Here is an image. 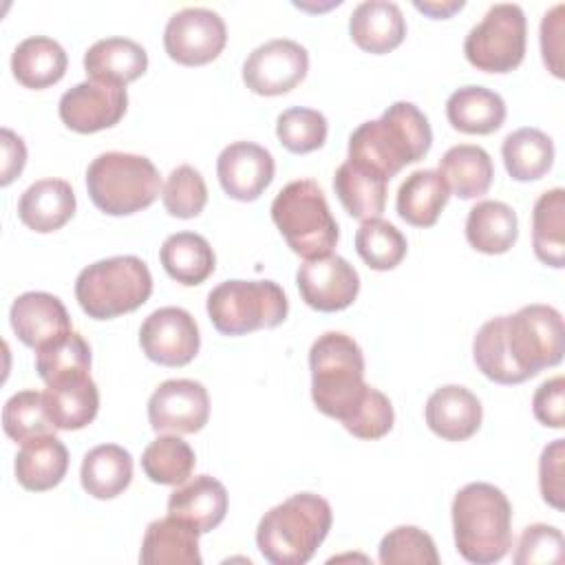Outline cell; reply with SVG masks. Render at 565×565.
Masks as SVG:
<instances>
[{"mask_svg":"<svg viewBox=\"0 0 565 565\" xmlns=\"http://www.w3.org/2000/svg\"><path fill=\"white\" fill-rule=\"evenodd\" d=\"M433 143L428 117L411 102L391 104L380 119L360 124L349 137V161L386 181L424 159Z\"/></svg>","mask_w":565,"mask_h":565,"instance_id":"obj_1","label":"cell"},{"mask_svg":"<svg viewBox=\"0 0 565 565\" xmlns=\"http://www.w3.org/2000/svg\"><path fill=\"white\" fill-rule=\"evenodd\" d=\"M457 552L475 565L501 561L512 547V505L501 488L475 481L452 499Z\"/></svg>","mask_w":565,"mask_h":565,"instance_id":"obj_2","label":"cell"},{"mask_svg":"<svg viewBox=\"0 0 565 565\" xmlns=\"http://www.w3.org/2000/svg\"><path fill=\"white\" fill-rule=\"evenodd\" d=\"M333 512L327 499L298 492L267 510L256 527V545L271 565H305L327 539Z\"/></svg>","mask_w":565,"mask_h":565,"instance_id":"obj_3","label":"cell"},{"mask_svg":"<svg viewBox=\"0 0 565 565\" xmlns=\"http://www.w3.org/2000/svg\"><path fill=\"white\" fill-rule=\"evenodd\" d=\"M311 399L320 413L344 422L364 399V355L360 344L342 333L327 331L309 349Z\"/></svg>","mask_w":565,"mask_h":565,"instance_id":"obj_4","label":"cell"},{"mask_svg":"<svg viewBox=\"0 0 565 565\" xmlns=\"http://www.w3.org/2000/svg\"><path fill=\"white\" fill-rule=\"evenodd\" d=\"M152 294L148 265L137 256H110L84 267L75 280V298L88 318L110 320L139 309Z\"/></svg>","mask_w":565,"mask_h":565,"instance_id":"obj_5","label":"cell"},{"mask_svg":"<svg viewBox=\"0 0 565 565\" xmlns=\"http://www.w3.org/2000/svg\"><path fill=\"white\" fill-rule=\"evenodd\" d=\"M271 218L289 249L305 260L331 254L340 236L324 192L311 179L287 183L271 203Z\"/></svg>","mask_w":565,"mask_h":565,"instance_id":"obj_6","label":"cell"},{"mask_svg":"<svg viewBox=\"0 0 565 565\" xmlns=\"http://www.w3.org/2000/svg\"><path fill=\"white\" fill-rule=\"evenodd\" d=\"M86 188L97 210L110 216H128L157 201L161 177L143 154L104 152L90 161Z\"/></svg>","mask_w":565,"mask_h":565,"instance_id":"obj_7","label":"cell"},{"mask_svg":"<svg viewBox=\"0 0 565 565\" xmlns=\"http://www.w3.org/2000/svg\"><path fill=\"white\" fill-rule=\"evenodd\" d=\"M289 311L282 287L274 280H225L207 294V316L223 335H245L278 327Z\"/></svg>","mask_w":565,"mask_h":565,"instance_id":"obj_8","label":"cell"},{"mask_svg":"<svg viewBox=\"0 0 565 565\" xmlns=\"http://www.w3.org/2000/svg\"><path fill=\"white\" fill-rule=\"evenodd\" d=\"M525 35L527 22L519 4H492L463 40L466 60L483 73H510L523 62Z\"/></svg>","mask_w":565,"mask_h":565,"instance_id":"obj_9","label":"cell"},{"mask_svg":"<svg viewBox=\"0 0 565 565\" xmlns=\"http://www.w3.org/2000/svg\"><path fill=\"white\" fill-rule=\"evenodd\" d=\"M505 344L512 362L530 380L563 360V318L550 305H525L505 316Z\"/></svg>","mask_w":565,"mask_h":565,"instance_id":"obj_10","label":"cell"},{"mask_svg":"<svg viewBox=\"0 0 565 565\" xmlns=\"http://www.w3.org/2000/svg\"><path fill=\"white\" fill-rule=\"evenodd\" d=\"M225 42L223 18L205 7H188L172 13L163 29L166 53L183 66H201L216 60Z\"/></svg>","mask_w":565,"mask_h":565,"instance_id":"obj_11","label":"cell"},{"mask_svg":"<svg viewBox=\"0 0 565 565\" xmlns=\"http://www.w3.org/2000/svg\"><path fill=\"white\" fill-rule=\"evenodd\" d=\"M309 71V53L289 38L256 46L243 64V82L256 95L274 97L296 88Z\"/></svg>","mask_w":565,"mask_h":565,"instance_id":"obj_12","label":"cell"},{"mask_svg":"<svg viewBox=\"0 0 565 565\" xmlns=\"http://www.w3.org/2000/svg\"><path fill=\"white\" fill-rule=\"evenodd\" d=\"M139 344L146 358L161 366H185L196 358L201 335L190 311L181 307H161L143 320Z\"/></svg>","mask_w":565,"mask_h":565,"instance_id":"obj_13","label":"cell"},{"mask_svg":"<svg viewBox=\"0 0 565 565\" xmlns=\"http://www.w3.org/2000/svg\"><path fill=\"white\" fill-rule=\"evenodd\" d=\"M207 417V388L196 380H166L148 399V422L157 433H199Z\"/></svg>","mask_w":565,"mask_h":565,"instance_id":"obj_14","label":"cell"},{"mask_svg":"<svg viewBox=\"0 0 565 565\" xmlns=\"http://www.w3.org/2000/svg\"><path fill=\"white\" fill-rule=\"evenodd\" d=\"M126 86L86 79L68 88L60 97V119L66 128L88 135L119 124L126 115Z\"/></svg>","mask_w":565,"mask_h":565,"instance_id":"obj_15","label":"cell"},{"mask_svg":"<svg viewBox=\"0 0 565 565\" xmlns=\"http://www.w3.org/2000/svg\"><path fill=\"white\" fill-rule=\"evenodd\" d=\"M296 285L311 309L331 313L353 305L360 291V276L347 258L327 254L305 260L298 267Z\"/></svg>","mask_w":565,"mask_h":565,"instance_id":"obj_16","label":"cell"},{"mask_svg":"<svg viewBox=\"0 0 565 565\" xmlns=\"http://www.w3.org/2000/svg\"><path fill=\"white\" fill-rule=\"evenodd\" d=\"M274 157L254 141H234L225 146L216 159V174L227 196L236 201H254L274 179Z\"/></svg>","mask_w":565,"mask_h":565,"instance_id":"obj_17","label":"cell"},{"mask_svg":"<svg viewBox=\"0 0 565 565\" xmlns=\"http://www.w3.org/2000/svg\"><path fill=\"white\" fill-rule=\"evenodd\" d=\"M9 320L18 340L31 349H40L73 331L64 302L46 291L20 294L11 305Z\"/></svg>","mask_w":565,"mask_h":565,"instance_id":"obj_18","label":"cell"},{"mask_svg":"<svg viewBox=\"0 0 565 565\" xmlns=\"http://www.w3.org/2000/svg\"><path fill=\"white\" fill-rule=\"evenodd\" d=\"M428 428L448 441H463L472 437L483 419L479 397L459 384H446L430 393L426 402Z\"/></svg>","mask_w":565,"mask_h":565,"instance_id":"obj_19","label":"cell"},{"mask_svg":"<svg viewBox=\"0 0 565 565\" xmlns=\"http://www.w3.org/2000/svg\"><path fill=\"white\" fill-rule=\"evenodd\" d=\"M351 40L366 53H388L406 38L402 9L388 0H364L349 18Z\"/></svg>","mask_w":565,"mask_h":565,"instance_id":"obj_20","label":"cell"},{"mask_svg":"<svg viewBox=\"0 0 565 565\" xmlns=\"http://www.w3.org/2000/svg\"><path fill=\"white\" fill-rule=\"evenodd\" d=\"M75 205V192L68 181L40 179L20 194L18 216L29 230L49 234L73 218Z\"/></svg>","mask_w":565,"mask_h":565,"instance_id":"obj_21","label":"cell"},{"mask_svg":"<svg viewBox=\"0 0 565 565\" xmlns=\"http://www.w3.org/2000/svg\"><path fill=\"white\" fill-rule=\"evenodd\" d=\"M168 514L190 523L201 534L221 525L227 514V490L225 486L210 477L199 475L188 483H181L168 499Z\"/></svg>","mask_w":565,"mask_h":565,"instance_id":"obj_22","label":"cell"},{"mask_svg":"<svg viewBox=\"0 0 565 565\" xmlns=\"http://www.w3.org/2000/svg\"><path fill=\"white\" fill-rule=\"evenodd\" d=\"M199 530L168 514L146 527L139 561L143 565H201Z\"/></svg>","mask_w":565,"mask_h":565,"instance_id":"obj_23","label":"cell"},{"mask_svg":"<svg viewBox=\"0 0 565 565\" xmlns=\"http://www.w3.org/2000/svg\"><path fill=\"white\" fill-rule=\"evenodd\" d=\"M84 68L95 82L126 86L146 73L148 53L135 40L104 38L84 53Z\"/></svg>","mask_w":565,"mask_h":565,"instance_id":"obj_24","label":"cell"},{"mask_svg":"<svg viewBox=\"0 0 565 565\" xmlns=\"http://www.w3.org/2000/svg\"><path fill=\"white\" fill-rule=\"evenodd\" d=\"M15 479L24 490L44 492L55 488L68 470V450L55 435H42L22 444L15 455Z\"/></svg>","mask_w":565,"mask_h":565,"instance_id":"obj_25","label":"cell"},{"mask_svg":"<svg viewBox=\"0 0 565 565\" xmlns=\"http://www.w3.org/2000/svg\"><path fill=\"white\" fill-rule=\"evenodd\" d=\"M450 126L466 135H490L505 121V102L486 86H461L446 102Z\"/></svg>","mask_w":565,"mask_h":565,"instance_id":"obj_26","label":"cell"},{"mask_svg":"<svg viewBox=\"0 0 565 565\" xmlns=\"http://www.w3.org/2000/svg\"><path fill=\"white\" fill-rule=\"evenodd\" d=\"M66 51L60 42L46 35L22 40L11 55L13 77L26 88H46L57 84L66 73Z\"/></svg>","mask_w":565,"mask_h":565,"instance_id":"obj_27","label":"cell"},{"mask_svg":"<svg viewBox=\"0 0 565 565\" xmlns=\"http://www.w3.org/2000/svg\"><path fill=\"white\" fill-rule=\"evenodd\" d=\"M448 196L450 190L437 170H415L402 181L395 207L408 225L430 227L437 223Z\"/></svg>","mask_w":565,"mask_h":565,"instance_id":"obj_28","label":"cell"},{"mask_svg":"<svg viewBox=\"0 0 565 565\" xmlns=\"http://www.w3.org/2000/svg\"><path fill=\"white\" fill-rule=\"evenodd\" d=\"M82 488L95 499H115L132 481V455L117 444L90 448L82 459Z\"/></svg>","mask_w":565,"mask_h":565,"instance_id":"obj_29","label":"cell"},{"mask_svg":"<svg viewBox=\"0 0 565 565\" xmlns=\"http://www.w3.org/2000/svg\"><path fill=\"white\" fill-rule=\"evenodd\" d=\"M437 172L444 177L452 194L459 199H477L488 192L494 177V166L481 146L459 143L444 152Z\"/></svg>","mask_w":565,"mask_h":565,"instance_id":"obj_30","label":"cell"},{"mask_svg":"<svg viewBox=\"0 0 565 565\" xmlns=\"http://www.w3.org/2000/svg\"><path fill=\"white\" fill-rule=\"evenodd\" d=\"M386 179L351 163H340L333 177V190L349 216L358 221L377 218L386 207Z\"/></svg>","mask_w":565,"mask_h":565,"instance_id":"obj_31","label":"cell"},{"mask_svg":"<svg viewBox=\"0 0 565 565\" xmlns=\"http://www.w3.org/2000/svg\"><path fill=\"white\" fill-rule=\"evenodd\" d=\"M519 236L516 212L503 201H479L466 218V238L481 254H505Z\"/></svg>","mask_w":565,"mask_h":565,"instance_id":"obj_32","label":"cell"},{"mask_svg":"<svg viewBox=\"0 0 565 565\" xmlns=\"http://www.w3.org/2000/svg\"><path fill=\"white\" fill-rule=\"evenodd\" d=\"M159 260L172 280L188 287L201 285L216 267L210 243L196 232L170 234L159 249Z\"/></svg>","mask_w":565,"mask_h":565,"instance_id":"obj_33","label":"cell"},{"mask_svg":"<svg viewBox=\"0 0 565 565\" xmlns=\"http://www.w3.org/2000/svg\"><path fill=\"white\" fill-rule=\"evenodd\" d=\"M532 247L541 263L561 269L565 265V190L543 192L532 210Z\"/></svg>","mask_w":565,"mask_h":565,"instance_id":"obj_34","label":"cell"},{"mask_svg":"<svg viewBox=\"0 0 565 565\" xmlns=\"http://www.w3.org/2000/svg\"><path fill=\"white\" fill-rule=\"evenodd\" d=\"M46 411L57 430H79L88 426L99 411V391L90 375L64 384L46 386Z\"/></svg>","mask_w":565,"mask_h":565,"instance_id":"obj_35","label":"cell"},{"mask_svg":"<svg viewBox=\"0 0 565 565\" xmlns=\"http://www.w3.org/2000/svg\"><path fill=\"white\" fill-rule=\"evenodd\" d=\"M501 157L514 181H536L554 163V143L539 128H519L503 139Z\"/></svg>","mask_w":565,"mask_h":565,"instance_id":"obj_36","label":"cell"},{"mask_svg":"<svg viewBox=\"0 0 565 565\" xmlns=\"http://www.w3.org/2000/svg\"><path fill=\"white\" fill-rule=\"evenodd\" d=\"M35 371L46 386L86 377L90 375V347L77 331H68L35 349Z\"/></svg>","mask_w":565,"mask_h":565,"instance_id":"obj_37","label":"cell"},{"mask_svg":"<svg viewBox=\"0 0 565 565\" xmlns=\"http://www.w3.org/2000/svg\"><path fill=\"white\" fill-rule=\"evenodd\" d=\"M477 369L497 384H521L527 377L512 362L505 344V316H494L481 324L472 342Z\"/></svg>","mask_w":565,"mask_h":565,"instance_id":"obj_38","label":"cell"},{"mask_svg":"<svg viewBox=\"0 0 565 565\" xmlns=\"http://www.w3.org/2000/svg\"><path fill=\"white\" fill-rule=\"evenodd\" d=\"M196 463L194 450L179 435H161L150 441L141 455L146 477L161 486H181L188 481Z\"/></svg>","mask_w":565,"mask_h":565,"instance_id":"obj_39","label":"cell"},{"mask_svg":"<svg viewBox=\"0 0 565 565\" xmlns=\"http://www.w3.org/2000/svg\"><path fill=\"white\" fill-rule=\"evenodd\" d=\"M406 238L404 234L384 218H369L355 232V252L358 256L377 271L393 269L406 256Z\"/></svg>","mask_w":565,"mask_h":565,"instance_id":"obj_40","label":"cell"},{"mask_svg":"<svg viewBox=\"0 0 565 565\" xmlns=\"http://www.w3.org/2000/svg\"><path fill=\"white\" fill-rule=\"evenodd\" d=\"M2 428L13 441H29L42 435H55V424L46 411L44 393L20 391L2 408Z\"/></svg>","mask_w":565,"mask_h":565,"instance_id":"obj_41","label":"cell"},{"mask_svg":"<svg viewBox=\"0 0 565 565\" xmlns=\"http://www.w3.org/2000/svg\"><path fill=\"white\" fill-rule=\"evenodd\" d=\"M327 117L320 110L294 106L278 115L276 135L280 143L296 154L313 152L327 141Z\"/></svg>","mask_w":565,"mask_h":565,"instance_id":"obj_42","label":"cell"},{"mask_svg":"<svg viewBox=\"0 0 565 565\" xmlns=\"http://www.w3.org/2000/svg\"><path fill=\"white\" fill-rule=\"evenodd\" d=\"M161 201L168 214L177 218H194L207 203V185L201 172L188 163L174 168L163 185Z\"/></svg>","mask_w":565,"mask_h":565,"instance_id":"obj_43","label":"cell"},{"mask_svg":"<svg viewBox=\"0 0 565 565\" xmlns=\"http://www.w3.org/2000/svg\"><path fill=\"white\" fill-rule=\"evenodd\" d=\"M377 556L382 565H402V563L437 565L439 563V554L433 536L415 525H399L391 530L380 541Z\"/></svg>","mask_w":565,"mask_h":565,"instance_id":"obj_44","label":"cell"},{"mask_svg":"<svg viewBox=\"0 0 565 565\" xmlns=\"http://www.w3.org/2000/svg\"><path fill=\"white\" fill-rule=\"evenodd\" d=\"M393 422H395V413H393L391 399L382 391L369 386L364 393V399L342 422V426L358 439H380L393 428Z\"/></svg>","mask_w":565,"mask_h":565,"instance_id":"obj_45","label":"cell"},{"mask_svg":"<svg viewBox=\"0 0 565 565\" xmlns=\"http://www.w3.org/2000/svg\"><path fill=\"white\" fill-rule=\"evenodd\" d=\"M565 543L563 532L547 523L527 525L521 532L514 563L516 565H534V563H563Z\"/></svg>","mask_w":565,"mask_h":565,"instance_id":"obj_46","label":"cell"},{"mask_svg":"<svg viewBox=\"0 0 565 565\" xmlns=\"http://www.w3.org/2000/svg\"><path fill=\"white\" fill-rule=\"evenodd\" d=\"M563 459H565V439H554L543 448L539 461V486L543 501L556 510H563Z\"/></svg>","mask_w":565,"mask_h":565,"instance_id":"obj_47","label":"cell"},{"mask_svg":"<svg viewBox=\"0 0 565 565\" xmlns=\"http://www.w3.org/2000/svg\"><path fill=\"white\" fill-rule=\"evenodd\" d=\"M534 417L550 428L565 426V377L556 375L545 380L532 397Z\"/></svg>","mask_w":565,"mask_h":565,"instance_id":"obj_48","label":"cell"},{"mask_svg":"<svg viewBox=\"0 0 565 565\" xmlns=\"http://www.w3.org/2000/svg\"><path fill=\"white\" fill-rule=\"evenodd\" d=\"M563 4H554L541 20V53L545 66L563 77Z\"/></svg>","mask_w":565,"mask_h":565,"instance_id":"obj_49","label":"cell"},{"mask_svg":"<svg viewBox=\"0 0 565 565\" xmlns=\"http://www.w3.org/2000/svg\"><path fill=\"white\" fill-rule=\"evenodd\" d=\"M2 177L0 183L9 185L26 163V146L13 130L2 128Z\"/></svg>","mask_w":565,"mask_h":565,"instance_id":"obj_50","label":"cell"},{"mask_svg":"<svg viewBox=\"0 0 565 565\" xmlns=\"http://www.w3.org/2000/svg\"><path fill=\"white\" fill-rule=\"evenodd\" d=\"M415 9L428 13L430 18H450L455 11L463 9V0H455V2H415Z\"/></svg>","mask_w":565,"mask_h":565,"instance_id":"obj_51","label":"cell"}]
</instances>
